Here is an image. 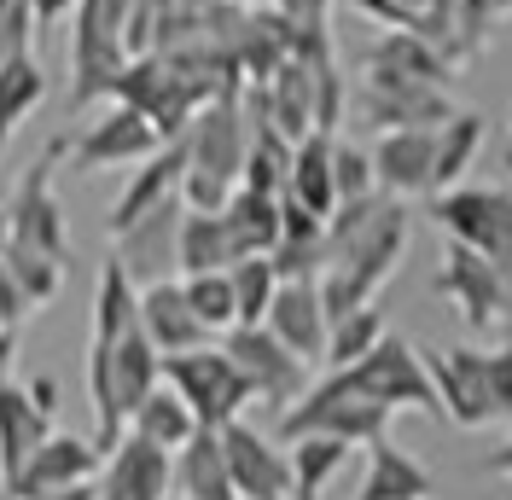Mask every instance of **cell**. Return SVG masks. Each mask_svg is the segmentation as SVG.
Masks as SVG:
<instances>
[{
    "instance_id": "2",
    "label": "cell",
    "mask_w": 512,
    "mask_h": 500,
    "mask_svg": "<svg viewBox=\"0 0 512 500\" xmlns=\"http://www.w3.org/2000/svg\"><path fill=\"white\" fill-rule=\"evenodd\" d=\"M181 140H187L181 204H187V210H222L227 192L239 187V175H245V152H251L245 88H222L216 99H204Z\"/></svg>"
},
{
    "instance_id": "31",
    "label": "cell",
    "mask_w": 512,
    "mask_h": 500,
    "mask_svg": "<svg viewBox=\"0 0 512 500\" xmlns=\"http://www.w3.org/2000/svg\"><path fill=\"white\" fill-rule=\"evenodd\" d=\"M47 99V70L35 53H18V59H0V152H6V140L24 128L35 105Z\"/></svg>"
},
{
    "instance_id": "20",
    "label": "cell",
    "mask_w": 512,
    "mask_h": 500,
    "mask_svg": "<svg viewBox=\"0 0 512 500\" xmlns=\"http://www.w3.org/2000/svg\"><path fill=\"white\" fill-rule=\"evenodd\" d=\"M361 70H367V76H402V82L454 88V70H460V59H448L437 41H425V35H414V30H384V35H373V41H367Z\"/></svg>"
},
{
    "instance_id": "10",
    "label": "cell",
    "mask_w": 512,
    "mask_h": 500,
    "mask_svg": "<svg viewBox=\"0 0 512 500\" xmlns=\"http://www.w3.org/2000/svg\"><path fill=\"white\" fill-rule=\"evenodd\" d=\"M425 373H431V390H437L443 419H454L460 431L501 425L495 419V396H489V349H478V344L425 349Z\"/></svg>"
},
{
    "instance_id": "5",
    "label": "cell",
    "mask_w": 512,
    "mask_h": 500,
    "mask_svg": "<svg viewBox=\"0 0 512 500\" xmlns=\"http://www.w3.org/2000/svg\"><path fill=\"white\" fill-rule=\"evenodd\" d=\"M163 384L181 390V402L192 407V419H198L204 431H222L233 419H245V407L256 402L251 378L233 367V355H227L222 344L163 355Z\"/></svg>"
},
{
    "instance_id": "30",
    "label": "cell",
    "mask_w": 512,
    "mask_h": 500,
    "mask_svg": "<svg viewBox=\"0 0 512 500\" xmlns=\"http://www.w3.org/2000/svg\"><path fill=\"white\" fill-rule=\"evenodd\" d=\"M286 454H291V500H320L326 483L350 466L355 448L338 437H297L286 442Z\"/></svg>"
},
{
    "instance_id": "22",
    "label": "cell",
    "mask_w": 512,
    "mask_h": 500,
    "mask_svg": "<svg viewBox=\"0 0 512 500\" xmlns=\"http://www.w3.org/2000/svg\"><path fill=\"white\" fill-rule=\"evenodd\" d=\"M47 431H53V413H41L18 378H6L0 384V483H12L24 471V460L47 442Z\"/></svg>"
},
{
    "instance_id": "15",
    "label": "cell",
    "mask_w": 512,
    "mask_h": 500,
    "mask_svg": "<svg viewBox=\"0 0 512 500\" xmlns=\"http://www.w3.org/2000/svg\"><path fill=\"white\" fill-rule=\"evenodd\" d=\"M99 500H163L175 489V454L152 448L146 437H123L105 448V466H99Z\"/></svg>"
},
{
    "instance_id": "44",
    "label": "cell",
    "mask_w": 512,
    "mask_h": 500,
    "mask_svg": "<svg viewBox=\"0 0 512 500\" xmlns=\"http://www.w3.org/2000/svg\"><path fill=\"white\" fill-rule=\"evenodd\" d=\"M47 500H99V483H70V489H59V495Z\"/></svg>"
},
{
    "instance_id": "43",
    "label": "cell",
    "mask_w": 512,
    "mask_h": 500,
    "mask_svg": "<svg viewBox=\"0 0 512 500\" xmlns=\"http://www.w3.org/2000/svg\"><path fill=\"white\" fill-rule=\"evenodd\" d=\"M489 471H495V477H507V483H512V425H507V437H501L495 448H489Z\"/></svg>"
},
{
    "instance_id": "42",
    "label": "cell",
    "mask_w": 512,
    "mask_h": 500,
    "mask_svg": "<svg viewBox=\"0 0 512 500\" xmlns=\"http://www.w3.org/2000/svg\"><path fill=\"white\" fill-rule=\"evenodd\" d=\"M18 367V326H0V384Z\"/></svg>"
},
{
    "instance_id": "11",
    "label": "cell",
    "mask_w": 512,
    "mask_h": 500,
    "mask_svg": "<svg viewBox=\"0 0 512 500\" xmlns=\"http://www.w3.org/2000/svg\"><path fill=\"white\" fill-rule=\"evenodd\" d=\"M355 111H361V123L373 128V134H384V128H443L460 105H454V88L402 82V76H367L361 70Z\"/></svg>"
},
{
    "instance_id": "14",
    "label": "cell",
    "mask_w": 512,
    "mask_h": 500,
    "mask_svg": "<svg viewBox=\"0 0 512 500\" xmlns=\"http://www.w3.org/2000/svg\"><path fill=\"white\" fill-rule=\"evenodd\" d=\"M99 466H105V448H99L94 437L47 431V442L24 460V471H18L6 489L18 500H47V495H59V489H70V483H94Z\"/></svg>"
},
{
    "instance_id": "33",
    "label": "cell",
    "mask_w": 512,
    "mask_h": 500,
    "mask_svg": "<svg viewBox=\"0 0 512 500\" xmlns=\"http://www.w3.org/2000/svg\"><path fill=\"white\" fill-rule=\"evenodd\" d=\"M181 285H187L192 314H198L216 338L239 326V297H233V274H227V268H210V274H181Z\"/></svg>"
},
{
    "instance_id": "24",
    "label": "cell",
    "mask_w": 512,
    "mask_h": 500,
    "mask_svg": "<svg viewBox=\"0 0 512 500\" xmlns=\"http://www.w3.org/2000/svg\"><path fill=\"white\" fill-rule=\"evenodd\" d=\"M431 489H437L431 471L408 448H396L390 437L367 442V477H361L355 500H431Z\"/></svg>"
},
{
    "instance_id": "23",
    "label": "cell",
    "mask_w": 512,
    "mask_h": 500,
    "mask_svg": "<svg viewBox=\"0 0 512 500\" xmlns=\"http://www.w3.org/2000/svg\"><path fill=\"white\" fill-rule=\"evenodd\" d=\"M332 140L338 134H303L297 146H291V169H286V198L291 204H303L309 216H332L338 210V181H332Z\"/></svg>"
},
{
    "instance_id": "45",
    "label": "cell",
    "mask_w": 512,
    "mask_h": 500,
    "mask_svg": "<svg viewBox=\"0 0 512 500\" xmlns=\"http://www.w3.org/2000/svg\"><path fill=\"white\" fill-rule=\"evenodd\" d=\"M489 12H495V18L507 24V18H512V0H489Z\"/></svg>"
},
{
    "instance_id": "38",
    "label": "cell",
    "mask_w": 512,
    "mask_h": 500,
    "mask_svg": "<svg viewBox=\"0 0 512 500\" xmlns=\"http://www.w3.org/2000/svg\"><path fill=\"white\" fill-rule=\"evenodd\" d=\"M489 396H495V419L512 425V344L489 349Z\"/></svg>"
},
{
    "instance_id": "21",
    "label": "cell",
    "mask_w": 512,
    "mask_h": 500,
    "mask_svg": "<svg viewBox=\"0 0 512 500\" xmlns=\"http://www.w3.org/2000/svg\"><path fill=\"white\" fill-rule=\"evenodd\" d=\"M181 198H169V204H158L152 216H140L134 227H123L117 233V256H123V268L134 274V280H169L175 274V239H181Z\"/></svg>"
},
{
    "instance_id": "32",
    "label": "cell",
    "mask_w": 512,
    "mask_h": 500,
    "mask_svg": "<svg viewBox=\"0 0 512 500\" xmlns=\"http://www.w3.org/2000/svg\"><path fill=\"white\" fill-rule=\"evenodd\" d=\"M483 111H454L443 128H437V192L443 187H460L466 181V169H472V157L483 152Z\"/></svg>"
},
{
    "instance_id": "8",
    "label": "cell",
    "mask_w": 512,
    "mask_h": 500,
    "mask_svg": "<svg viewBox=\"0 0 512 500\" xmlns=\"http://www.w3.org/2000/svg\"><path fill=\"white\" fill-rule=\"evenodd\" d=\"M437 291L460 309V320H466L472 332H501V326H512V280H507V268L489 262V256H478V250L454 245V239H448V250H443Z\"/></svg>"
},
{
    "instance_id": "34",
    "label": "cell",
    "mask_w": 512,
    "mask_h": 500,
    "mask_svg": "<svg viewBox=\"0 0 512 500\" xmlns=\"http://www.w3.org/2000/svg\"><path fill=\"white\" fill-rule=\"evenodd\" d=\"M379 338H384V309L379 303H361V309L338 314L332 332H326V367H350V361H361Z\"/></svg>"
},
{
    "instance_id": "18",
    "label": "cell",
    "mask_w": 512,
    "mask_h": 500,
    "mask_svg": "<svg viewBox=\"0 0 512 500\" xmlns=\"http://www.w3.org/2000/svg\"><path fill=\"white\" fill-rule=\"evenodd\" d=\"M262 326H268L291 355H303L309 367L326 361V332H332V320H326V297H320L315 280H280Z\"/></svg>"
},
{
    "instance_id": "25",
    "label": "cell",
    "mask_w": 512,
    "mask_h": 500,
    "mask_svg": "<svg viewBox=\"0 0 512 500\" xmlns=\"http://www.w3.org/2000/svg\"><path fill=\"white\" fill-rule=\"evenodd\" d=\"M361 18H373L379 30H414L425 41H437L448 59H460L454 41V0H350Z\"/></svg>"
},
{
    "instance_id": "7",
    "label": "cell",
    "mask_w": 512,
    "mask_h": 500,
    "mask_svg": "<svg viewBox=\"0 0 512 500\" xmlns=\"http://www.w3.org/2000/svg\"><path fill=\"white\" fill-rule=\"evenodd\" d=\"M332 373H344L361 396L384 402L390 413H437V419H443L437 390H431V373H425V355H419L408 338H396V332H384V338L367 349L361 361H350V367H332Z\"/></svg>"
},
{
    "instance_id": "35",
    "label": "cell",
    "mask_w": 512,
    "mask_h": 500,
    "mask_svg": "<svg viewBox=\"0 0 512 500\" xmlns=\"http://www.w3.org/2000/svg\"><path fill=\"white\" fill-rule=\"evenodd\" d=\"M227 274H233V297H239V326H262V320H268V303H274V291H280V268H274V256H239Z\"/></svg>"
},
{
    "instance_id": "13",
    "label": "cell",
    "mask_w": 512,
    "mask_h": 500,
    "mask_svg": "<svg viewBox=\"0 0 512 500\" xmlns=\"http://www.w3.org/2000/svg\"><path fill=\"white\" fill-rule=\"evenodd\" d=\"M222 454L239 500H291V454L280 448V437L233 419L222 425Z\"/></svg>"
},
{
    "instance_id": "46",
    "label": "cell",
    "mask_w": 512,
    "mask_h": 500,
    "mask_svg": "<svg viewBox=\"0 0 512 500\" xmlns=\"http://www.w3.org/2000/svg\"><path fill=\"white\" fill-rule=\"evenodd\" d=\"M0 500H18V495H12V489H6V483H0Z\"/></svg>"
},
{
    "instance_id": "1",
    "label": "cell",
    "mask_w": 512,
    "mask_h": 500,
    "mask_svg": "<svg viewBox=\"0 0 512 500\" xmlns=\"http://www.w3.org/2000/svg\"><path fill=\"white\" fill-rule=\"evenodd\" d=\"M408 204L373 192V198H350L326 216V268H320V297H326V320L361 309L379 297V285L396 274V262L408 256Z\"/></svg>"
},
{
    "instance_id": "40",
    "label": "cell",
    "mask_w": 512,
    "mask_h": 500,
    "mask_svg": "<svg viewBox=\"0 0 512 500\" xmlns=\"http://www.w3.org/2000/svg\"><path fill=\"white\" fill-rule=\"evenodd\" d=\"M24 390H30L35 396V407H41V413H59V378H30V384H24Z\"/></svg>"
},
{
    "instance_id": "4",
    "label": "cell",
    "mask_w": 512,
    "mask_h": 500,
    "mask_svg": "<svg viewBox=\"0 0 512 500\" xmlns=\"http://www.w3.org/2000/svg\"><path fill=\"white\" fill-rule=\"evenodd\" d=\"M390 419H396V413H390L384 402H373V396H361L344 373H326V378H315L291 407H280L274 437L280 442L338 437V442H350V448H367V442L390 437Z\"/></svg>"
},
{
    "instance_id": "47",
    "label": "cell",
    "mask_w": 512,
    "mask_h": 500,
    "mask_svg": "<svg viewBox=\"0 0 512 500\" xmlns=\"http://www.w3.org/2000/svg\"><path fill=\"white\" fill-rule=\"evenodd\" d=\"M163 500H187V495H175V489H169V495H163Z\"/></svg>"
},
{
    "instance_id": "41",
    "label": "cell",
    "mask_w": 512,
    "mask_h": 500,
    "mask_svg": "<svg viewBox=\"0 0 512 500\" xmlns=\"http://www.w3.org/2000/svg\"><path fill=\"white\" fill-rule=\"evenodd\" d=\"M35 6V24H41V30H47V24H59L64 12H76V6H82V0H30Z\"/></svg>"
},
{
    "instance_id": "26",
    "label": "cell",
    "mask_w": 512,
    "mask_h": 500,
    "mask_svg": "<svg viewBox=\"0 0 512 500\" xmlns=\"http://www.w3.org/2000/svg\"><path fill=\"white\" fill-rule=\"evenodd\" d=\"M239 245L222 210H181V239H175V274H210V268H233Z\"/></svg>"
},
{
    "instance_id": "37",
    "label": "cell",
    "mask_w": 512,
    "mask_h": 500,
    "mask_svg": "<svg viewBox=\"0 0 512 500\" xmlns=\"http://www.w3.org/2000/svg\"><path fill=\"white\" fill-rule=\"evenodd\" d=\"M35 30H41V24H35V6H30V0H0V59L30 53V35Z\"/></svg>"
},
{
    "instance_id": "39",
    "label": "cell",
    "mask_w": 512,
    "mask_h": 500,
    "mask_svg": "<svg viewBox=\"0 0 512 500\" xmlns=\"http://www.w3.org/2000/svg\"><path fill=\"white\" fill-rule=\"evenodd\" d=\"M268 6L291 30H326V18H332V0H268Z\"/></svg>"
},
{
    "instance_id": "3",
    "label": "cell",
    "mask_w": 512,
    "mask_h": 500,
    "mask_svg": "<svg viewBox=\"0 0 512 500\" xmlns=\"http://www.w3.org/2000/svg\"><path fill=\"white\" fill-rule=\"evenodd\" d=\"M158 384H163V355L140 326H128L117 338H88V402H94L99 448H111L123 437L134 407L146 402Z\"/></svg>"
},
{
    "instance_id": "17",
    "label": "cell",
    "mask_w": 512,
    "mask_h": 500,
    "mask_svg": "<svg viewBox=\"0 0 512 500\" xmlns=\"http://www.w3.org/2000/svg\"><path fill=\"white\" fill-rule=\"evenodd\" d=\"M181 181H187V140H163L158 152L128 175V187L117 192V204H111V216H105V233L117 239L123 227H134L140 216H152L158 204L181 198Z\"/></svg>"
},
{
    "instance_id": "9",
    "label": "cell",
    "mask_w": 512,
    "mask_h": 500,
    "mask_svg": "<svg viewBox=\"0 0 512 500\" xmlns=\"http://www.w3.org/2000/svg\"><path fill=\"white\" fill-rule=\"evenodd\" d=\"M163 146L158 123L146 111H134L123 99H111V111H99L88 128L70 134V152L64 163L82 169V175H99V169H128V163H146V157Z\"/></svg>"
},
{
    "instance_id": "27",
    "label": "cell",
    "mask_w": 512,
    "mask_h": 500,
    "mask_svg": "<svg viewBox=\"0 0 512 500\" xmlns=\"http://www.w3.org/2000/svg\"><path fill=\"white\" fill-rule=\"evenodd\" d=\"M175 495L187 500H239L233 471L222 454V431H198V437L175 454Z\"/></svg>"
},
{
    "instance_id": "36",
    "label": "cell",
    "mask_w": 512,
    "mask_h": 500,
    "mask_svg": "<svg viewBox=\"0 0 512 500\" xmlns=\"http://www.w3.org/2000/svg\"><path fill=\"white\" fill-rule=\"evenodd\" d=\"M332 181H338V204L350 198H373L379 175H373V152H361L350 140H332Z\"/></svg>"
},
{
    "instance_id": "16",
    "label": "cell",
    "mask_w": 512,
    "mask_h": 500,
    "mask_svg": "<svg viewBox=\"0 0 512 500\" xmlns=\"http://www.w3.org/2000/svg\"><path fill=\"white\" fill-rule=\"evenodd\" d=\"M373 175L390 198L437 192V128H384L373 140Z\"/></svg>"
},
{
    "instance_id": "19",
    "label": "cell",
    "mask_w": 512,
    "mask_h": 500,
    "mask_svg": "<svg viewBox=\"0 0 512 500\" xmlns=\"http://www.w3.org/2000/svg\"><path fill=\"white\" fill-rule=\"evenodd\" d=\"M140 332H146V338L158 344V355H181V349H204V344H216V332H210V326H204V320L192 314L181 274L140 285Z\"/></svg>"
},
{
    "instance_id": "6",
    "label": "cell",
    "mask_w": 512,
    "mask_h": 500,
    "mask_svg": "<svg viewBox=\"0 0 512 500\" xmlns=\"http://www.w3.org/2000/svg\"><path fill=\"white\" fill-rule=\"evenodd\" d=\"M431 221L443 227L454 245L501 262L512 280V192L507 187H472V181H460V187L431 192Z\"/></svg>"
},
{
    "instance_id": "12",
    "label": "cell",
    "mask_w": 512,
    "mask_h": 500,
    "mask_svg": "<svg viewBox=\"0 0 512 500\" xmlns=\"http://www.w3.org/2000/svg\"><path fill=\"white\" fill-rule=\"evenodd\" d=\"M216 344L233 355V367L251 378L256 402H274V407H291L303 390H309V361L303 355H291L268 326H233L222 332Z\"/></svg>"
},
{
    "instance_id": "29",
    "label": "cell",
    "mask_w": 512,
    "mask_h": 500,
    "mask_svg": "<svg viewBox=\"0 0 512 500\" xmlns=\"http://www.w3.org/2000/svg\"><path fill=\"white\" fill-rule=\"evenodd\" d=\"M227 227H233V245L239 256H268L280 239V192H256V187H233L222 204Z\"/></svg>"
},
{
    "instance_id": "28",
    "label": "cell",
    "mask_w": 512,
    "mask_h": 500,
    "mask_svg": "<svg viewBox=\"0 0 512 500\" xmlns=\"http://www.w3.org/2000/svg\"><path fill=\"white\" fill-rule=\"evenodd\" d=\"M128 431H134V437H146L152 448H163V454H181V448L204 431V425L192 419V407L181 402V390H175V384H158L146 402L134 407Z\"/></svg>"
}]
</instances>
